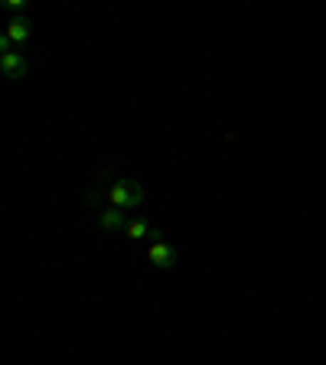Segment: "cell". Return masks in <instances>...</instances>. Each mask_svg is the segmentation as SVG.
Segmentation results:
<instances>
[{
    "mask_svg": "<svg viewBox=\"0 0 326 365\" xmlns=\"http://www.w3.org/2000/svg\"><path fill=\"white\" fill-rule=\"evenodd\" d=\"M95 199H108V206H115V209H137V206H144V199H147V193H144V186H140L137 179H127V176H115V183H108V186H92L85 196L88 206H95Z\"/></svg>",
    "mask_w": 326,
    "mask_h": 365,
    "instance_id": "6da1fadb",
    "label": "cell"
},
{
    "mask_svg": "<svg viewBox=\"0 0 326 365\" xmlns=\"http://www.w3.org/2000/svg\"><path fill=\"white\" fill-rule=\"evenodd\" d=\"M0 72H4L7 82H20V78H26V72H30V63L23 59L20 49H14V53H0Z\"/></svg>",
    "mask_w": 326,
    "mask_h": 365,
    "instance_id": "7a4b0ae2",
    "label": "cell"
},
{
    "mask_svg": "<svg viewBox=\"0 0 326 365\" xmlns=\"http://www.w3.org/2000/svg\"><path fill=\"white\" fill-rule=\"evenodd\" d=\"M147 261L157 268V271H170V268H177V248L167 245V241H150Z\"/></svg>",
    "mask_w": 326,
    "mask_h": 365,
    "instance_id": "3957f363",
    "label": "cell"
},
{
    "mask_svg": "<svg viewBox=\"0 0 326 365\" xmlns=\"http://www.w3.org/2000/svg\"><path fill=\"white\" fill-rule=\"evenodd\" d=\"M4 36L14 43V49L26 46V43L33 39V20H30V16H10V23H7V30H4Z\"/></svg>",
    "mask_w": 326,
    "mask_h": 365,
    "instance_id": "277c9868",
    "label": "cell"
},
{
    "mask_svg": "<svg viewBox=\"0 0 326 365\" xmlns=\"http://www.w3.org/2000/svg\"><path fill=\"white\" fill-rule=\"evenodd\" d=\"M98 228L101 232H125L127 228V218H125V209H115V206H108V209H98Z\"/></svg>",
    "mask_w": 326,
    "mask_h": 365,
    "instance_id": "5b68a950",
    "label": "cell"
},
{
    "mask_svg": "<svg viewBox=\"0 0 326 365\" xmlns=\"http://www.w3.org/2000/svg\"><path fill=\"white\" fill-rule=\"evenodd\" d=\"M150 228H154V226H150L147 218H131V222H127V228H125V235L131 241H140V238H150Z\"/></svg>",
    "mask_w": 326,
    "mask_h": 365,
    "instance_id": "8992f818",
    "label": "cell"
},
{
    "mask_svg": "<svg viewBox=\"0 0 326 365\" xmlns=\"http://www.w3.org/2000/svg\"><path fill=\"white\" fill-rule=\"evenodd\" d=\"M26 4H30V0H7V4H4V7H7V10H10V14H14V16H23Z\"/></svg>",
    "mask_w": 326,
    "mask_h": 365,
    "instance_id": "52a82bcc",
    "label": "cell"
}]
</instances>
